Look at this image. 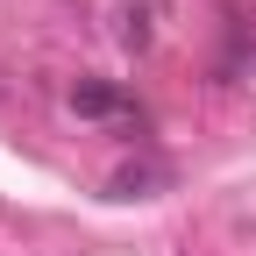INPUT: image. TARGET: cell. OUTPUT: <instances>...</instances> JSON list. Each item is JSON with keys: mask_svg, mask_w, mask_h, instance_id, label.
I'll return each instance as SVG.
<instances>
[{"mask_svg": "<svg viewBox=\"0 0 256 256\" xmlns=\"http://www.w3.org/2000/svg\"><path fill=\"white\" fill-rule=\"evenodd\" d=\"M164 185V164H121L114 171V200H150Z\"/></svg>", "mask_w": 256, "mask_h": 256, "instance_id": "obj_2", "label": "cell"}, {"mask_svg": "<svg viewBox=\"0 0 256 256\" xmlns=\"http://www.w3.org/2000/svg\"><path fill=\"white\" fill-rule=\"evenodd\" d=\"M72 107H78V114H92V121H107V114H128V100H121L114 86H100V78L72 86Z\"/></svg>", "mask_w": 256, "mask_h": 256, "instance_id": "obj_1", "label": "cell"}]
</instances>
